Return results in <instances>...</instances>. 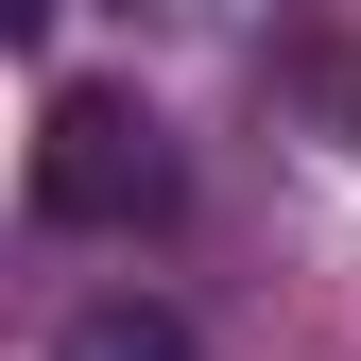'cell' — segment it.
Masks as SVG:
<instances>
[{"mask_svg": "<svg viewBox=\"0 0 361 361\" xmlns=\"http://www.w3.org/2000/svg\"><path fill=\"white\" fill-rule=\"evenodd\" d=\"M52 361H207V327H190V310H155V293H104V310H69V327H52Z\"/></svg>", "mask_w": 361, "mask_h": 361, "instance_id": "obj_2", "label": "cell"}, {"mask_svg": "<svg viewBox=\"0 0 361 361\" xmlns=\"http://www.w3.org/2000/svg\"><path fill=\"white\" fill-rule=\"evenodd\" d=\"M172 121L138 104V86H52L35 104V224H86V241H138V224H172Z\"/></svg>", "mask_w": 361, "mask_h": 361, "instance_id": "obj_1", "label": "cell"}, {"mask_svg": "<svg viewBox=\"0 0 361 361\" xmlns=\"http://www.w3.org/2000/svg\"><path fill=\"white\" fill-rule=\"evenodd\" d=\"M344 121H361V86H344Z\"/></svg>", "mask_w": 361, "mask_h": 361, "instance_id": "obj_3", "label": "cell"}]
</instances>
